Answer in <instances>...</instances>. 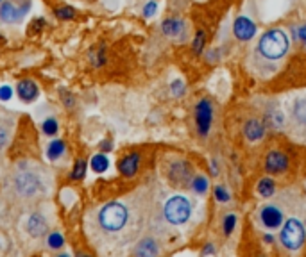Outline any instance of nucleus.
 Wrapping results in <instances>:
<instances>
[{
	"instance_id": "f257e3e1",
	"label": "nucleus",
	"mask_w": 306,
	"mask_h": 257,
	"mask_svg": "<svg viewBox=\"0 0 306 257\" xmlns=\"http://www.w3.org/2000/svg\"><path fill=\"white\" fill-rule=\"evenodd\" d=\"M152 211V195L140 189L125 200L104 204L90 218V236L93 245L104 248H122L134 243L144 232Z\"/></svg>"
},
{
	"instance_id": "f03ea898",
	"label": "nucleus",
	"mask_w": 306,
	"mask_h": 257,
	"mask_svg": "<svg viewBox=\"0 0 306 257\" xmlns=\"http://www.w3.org/2000/svg\"><path fill=\"white\" fill-rule=\"evenodd\" d=\"M288 50L290 41L285 30L268 29L254 43L253 50L247 56V66L260 79H270L283 68Z\"/></svg>"
},
{
	"instance_id": "7ed1b4c3",
	"label": "nucleus",
	"mask_w": 306,
	"mask_h": 257,
	"mask_svg": "<svg viewBox=\"0 0 306 257\" xmlns=\"http://www.w3.org/2000/svg\"><path fill=\"white\" fill-rule=\"evenodd\" d=\"M299 204V193L295 189H285L278 197L263 202L254 212V223L261 231H276L281 229L290 212L295 211Z\"/></svg>"
},
{
	"instance_id": "20e7f679",
	"label": "nucleus",
	"mask_w": 306,
	"mask_h": 257,
	"mask_svg": "<svg viewBox=\"0 0 306 257\" xmlns=\"http://www.w3.org/2000/svg\"><path fill=\"white\" fill-rule=\"evenodd\" d=\"M11 188L15 195L22 200H36L45 197L49 191V179L45 172L29 168L25 163L20 164L11 179Z\"/></svg>"
},
{
	"instance_id": "39448f33",
	"label": "nucleus",
	"mask_w": 306,
	"mask_h": 257,
	"mask_svg": "<svg viewBox=\"0 0 306 257\" xmlns=\"http://www.w3.org/2000/svg\"><path fill=\"white\" fill-rule=\"evenodd\" d=\"M283 128L295 143L306 145V91L287 100Z\"/></svg>"
},
{
	"instance_id": "423d86ee",
	"label": "nucleus",
	"mask_w": 306,
	"mask_h": 257,
	"mask_svg": "<svg viewBox=\"0 0 306 257\" xmlns=\"http://www.w3.org/2000/svg\"><path fill=\"white\" fill-rule=\"evenodd\" d=\"M161 175L172 188H190V182L193 179V168L186 159L179 155H170L163 159Z\"/></svg>"
},
{
	"instance_id": "0eeeda50",
	"label": "nucleus",
	"mask_w": 306,
	"mask_h": 257,
	"mask_svg": "<svg viewBox=\"0 0 306 257\" xmlns=\"http://www.w3.org/2000/svg\"><path fill=\"white\" fill-rule=\"evenodd\" d=\"M306 241V227L304 223L301 222L295 216H290V218L285 220V223L281 225V232H280V245L285 252L294 253L299 252L302 248Z\"/></svg>"
},
{
	"instance_id": "6e6552de",
	"label": "nucleus",
	"mask_w": 306,
	"mask_h": 257,
	"mask_svg": "<svg viewBox=\"0 0 306 257\" xmlns=\"http://www.w3.org/2000/svg\"><path fill=\"white\" fill-rule=\"evenodd\" d=\"M193 212V204L186 197L181 195H176V197H170L165 202L161 209V218L165 220V223L172 225V227H178V225H185L190 220Z\"/></svg>"
},
{
	"instance_id": "1a4fd4ad",
	"label": "nucleus",
	"mask_w": 306,
	"mask_h": 257,
	"mask_svg": "<svg viewBox=\"0 0 306 257\" xmlns=\"http://www.w3.org/2000/svg\"><path fill=\"white\" fill-rule=\"evenodd\" d=\"M32 0H2L0 2V20L8 25L22 23L25 15L30 11Z\"/></svg>"
},
{
	"instance_id": "9d476101",
	"label": "nucleus",
	"mask_w": 306,
	"mask_h": 257,
	"mask_svg": "<svg viewBox=\"0 0 306 257\" xmlns=\"http://www.w3.org/2000/svg\"><path fill=\"white\" fill-rule=\"evenodd\" d=\"M213 125V104L210 99H200L195 106V127L199 138L206 140Z\"/></svg>"
},
{
	"instance_id": "9b49d317",
	"label": "nucleus",
	"mask_w": 306,
	"mask_h": 257,
	"mask_svg": "<svg viewBox=\"0 0 306 257\" xmlns=\"http://www.w3.org/2000/svg\"><path fill=\"white\" fill-rule=\"evenodd\" d=\"M288 170V155L281 150H270L265 157V172L270 175H280Z\"/></svg>"
},
{
	"instance_id": "f8f14e48",
	"label": "nucleus",
	"mask_w": 306,
	"mask_h": 257,
	"mask_svg": "<svg viewBox=\"0 0 306 257\" xmlns=\"http://www.w3.org/2000/svg\"><path fill=\"white\" fill-rule=\"evenodd\" d=\"M25 229L29 232L30 238L38 239V238H43V236L49 232V222L47 218L42 215V212H30L29 218L25 222Z\"/></svg>"
},
{
	"instance_id": "ddd939ff",
	"label": "nucleus",
	"mask_w": 306,
	"mask_h": 257,
	"mask_svg": "<svg viewBox=\"0 0 306 257\" xmlns=\"http://www.w3.org/2000/svg\"><path fill=\"white\" fill-rule=\"evenodd\" d=\"M233 34L240 41H251L256 34V23L247 16H238L233 23Z\"/></svg>"
},
{
	"instance_id": "4468645a",
	"label": "nucleus",
	"mask_w": 306,
	"mask_h": 257,
	"mask_svg": "<svg viewBox=\"0 0 306 257\" xmlns=\"http://www.w3.org/2000/svg\"><path fill=\"white\" fill-rule=\"evenodd\" d=\"M16 95L23 104H32L40 97V86L32 79H22L16 84Z\"/></svg>"
},
{
	"instance_id": "2eb2a0df",
	"label": "nucleus",
	"mask_w": 306,
	"mask_h": 257,
	"mask_svg": "<svg viewBox=\"0 0 306 257\" xmlns=\"http://www.w3.org/2000/svg\"><path fill=\"white\" fill-rule=\"evenodd\" d=\"M140 161H142V155L138 152H131V154L124 155V157L118 161V172H120L122 177L125 179H132L138 170H140Z\"/></svg>"
},
{
	"instance_id": "dca6fc26",
	"label": "nucleus",
	"mask_w": 306,
	"mask_h": 257,
	"mask_svg": "<svg viewBox=\"0 0 306 257\" xmlns=\"http://www.w3.org/2000/svg\"><path fill=\"white\" fill-rule=\"evenodd\" d=\"M132 253L138 257H152L159 253V241L154 236H145L136 241V246L132 248Z\"/></svg>"
},
{
	"instance_id": "f3484780",
	"label": "nucleus",
	"mask_w": 306,
	"mask_h": 257,
	"mask_svg": "<svg viewBox=\"0 0 306 257\" xmlns=\"http://www.w3.org/2000/svg\"><path fill=\"white\" fill-rule=\"evenodd\" d=\"M265 133H267L265 123L258 120V118H249V120L244 123V136H246V140L251 141V143L260 141L261 138L265 136Z\"/></svg>"
},
{
	"instance_id": "a211bd4d",
	"label": "nucleus",
	"mask_w": 306,
	"mask_h": 257,
	"mask_svg": "<svg viewBox=\"0 0 306 257\" xmlns=\"http://www.w3.org/2000/svg\"><path fill=\"white\" fill-rule=\"evenodd\" d=\"M185 30V22L181 18H166L163 20L161 23V32L165 36H170V38H178Z\"/></svg>"
},
{
	"instance_id": "6ab92c4d",
	"label": "nucleus",
	"mask_w": 306,
	"mask_h": 257,
	"mask_svg": "<svg viewBox=\"0 0 306 257\" xmlns=\"http://www.w3.org/2000/svg\"><path fill=\"white\" fill-rule=\"evenodd\" d=\"M64 152H66V143H64L63 140H52L49 145H47V157H49V161H57V159H61L64 155Z\"/></svg>"
},
{
	"instance_id": "aec40b11",
	"label": "nucleus",
	"mask_w": 306,
	"mask_h": 257,
	"mask_svg": "<svg viewBox=\"0 0 306 257\" xmlns=\"http://www.w3.org/2000/svg\"><path fill=\"white\" fill-rule=\"evenodd\" d=\"M90 168L95 174H104V172H108V168H110V159H108V155L104 154V152L95 154L93 157L90 159Z\"/></svg>"
},
{
	"instance_id": "412c9836",
	"label": "nucleus",
	"mask_w": 306,
	"mask_h": 257,
	"mask_svg": "<svg viewBox=\"0 0 306 257\" xmlns=\"http://www.w3.org/2000/svg\"><path fill=\"white\" fill-rule=\"evenodd\" d=\"M256 191H258V195H260V197L270 198L272 195L276 193V182L272 181V179H268V177L261 179V181L258 182V186H256Z\"/></svg>"
},
{
	"instance_id": "4be33fe9",
	"label": "nucleus",
	"mask_w": 306,
	"mask_h": 257,
	"mask_svg": "<svg viewBox=\"0 0 306 257\" xmlns=\"http://www.w3.org/2000/svg\"><path fill=\"white\" fill-rule=\"evenodd\" d=\"M86 170H88V161L86 159H79V161H76V164H74L68 179H70V181H76V182L83 181V179L86 177Z\"/></svg>"
},
{
	"instance_id": "5701e85b",
	"label": "nucleus",
	"mask_w": 306,
	"mask_h": 257,
	"mask_svg": "<svg viewBox=\"0 0 306 257\" xmlns=\"http://www.w3.org/2000/svg\"><path fill=\"white\" fill-rule=\"evenodd\" d=\"M47 246H49L50 250H54V252L61 250V248L64 246V238H63V234H61L59 231L49 232V236H47Z\"/></svg>"
},
{
	"instance_id": "b1692460",
	"label": "nucleus",
	"mask_w": 306,
	"mask_h": 257,
	"mask_svg": "<svg viewBox=\"0 0 306 257\" xmlns=\"http://www.w3.org/2000/svg\"><path fill=\"white\" fill-rule=\"evenodd\" d=\"M42 133L45 136H56L59 133V121L56 120L54 116H49L42 121Z\"/></svg>"
},
{
	"instance_id": "393cba45",
	"label": "nucleus",
	"mask_w": 306,
	"mask_h": 257,
	"mask_svg": "<svg viewBox=\"0 0 306 257\" xmlns=\"http://www.w3.org/2000/svg\"><path fill=\"white\" fill-rule=\"evenodd\" d=\"M190 188L195 193H199V195H204V193L208 191V179L204 177V175H193L192 182H190Z\"/></svg>"
},
{
	"instance_id": "a878e982",
	"label": "nucleus",
	"mask_w": 306,
	"mask_h": 257,
	"mask_svg": "<svg viewBox=\"0 0 306 257\" xmlns=\"http://www.w3.org/2000/svg\"><path fill=\"white\" fill-rule=\"evenodd\" d=\"M236 222H238V216L234 215V212H227V215L222 218V229H224V234L229 236L231 232L234 231V227H236Z\"/></svg>"
},
{
	"instance_id": "bb28decb",
	"label": "nucleus",
	"mask_w": 306,
	"mask_h": 257,
	"mask_svg": "<svg viewBox=\"0 0 306 257\" xmlns=\"http://www.w3.org/2000/svg\"><path fill=\"white\" fill-rule=\"evenodd\" d=\"M9 140H11V128H9L8 123H2V121H0V152L8 147Z\"/></svg>"
},
{
	"instance_id": "cd10ccee",
	"label": "nucleus",
	"mask_w": 306,
	"mask_h": 257,
	"mask_svg": "<svg viewBox=\"0 0 306 257\" xmlns=\"http://www.w3.org/2000/svg\"><path fill=\"white\" fill-rule=\"evenodd\" d=\"M54 15L59 20H72L76 18V9L70 8V6H63V8H56L54 9Z\"/></svg>"
},
{
	"instance_id": "c85d7f7f",
	"label": "nucleus",
	"mask_w": 306,
	"mask_h": 257,
	"mask_svg": "<svg viewBox=\"0 0 306 257\" xmlns=\"http://www.w3.org/2000/svg\"><path fill=\"white\" fill-rule=\"evenodd\" d=\"M90 61L93 63L95 68H100L102 64L106 63V57H104V47H100L97 52H91L90 54Z\"/></svg>"
},
{
	"instance_id": "c756f323",
	"label": "nucleus",
	"mask_w": 306,
	"mask_h": 257,
	"mask_svg": "<svg viewBox=\"0 0 306 257\" xmlns=\"http://www.w3.org/2000/svg\"><path fill=\"white\" fill-rule=\"evenodd\" d=\"M61 99H63V104L66 109H74L76 107V97L72 93H68L66 90H61Z\"/></svg>"
},
{
	"instance_id": "7c9ffc66",
	"label": "nucleus",
	"mask_w": 306,
	"mask_h": 257,
	"mask_svg": "<svg viewBox=\"0 0 306 257\" xmlns=\"http://www.w3.org/2000/svg\"><path fill=\"white\" fill-rule=\"evenodd\" d=\"M43 27H45V18H34L29 25V34H38V32H42Z\"/></svg>"
},
{
	"instance_id": "2f4dec72",
	"label": "nucleus",
	"mask_w": 306,
	"mask_h": 257,
	"mask_svg": "<svg viewBox=\"0 0 306 257\" xmlns=\"http://www.w3.org/2000/svg\"><path fill=\"white\" fill-rule=\"evenodd\" d=\"M215 198L219 202H229V193H227V189H226V186H215Z\"/></svg>"
},
{
	"instance_id": "473e14b6",
	"label": "nucleus",
	"mask_w": 306,
	"mask_h": 257,
	"mask_svg": "<svg viewBox=\"0 0 306 257\" xmlns=\"http://www.w3.org/2000/svg\"><path fill=\"white\" fill-rule=\"evenodd\" d=\"M156 11H158V4H156V0H149L144 8V16L145 18H151V16L156 15Z\"/></svg>"
},
{
	"instance_id": "72a5a7b5",
	"label": "nucleus",
	"mask_w": 306,
	"mask_h": 257,
	"mask_svg": "<svg viewBox=\"0 0 306 257\" xmlns=\"http://www.w3.org/2000/svg\"><path fill=\"white\" fill-rule=\"evenodd\" d=\"M13 99V88L4 84V86H0V100L2 102H8V100Z\"/></svg>"
},
{
	"instance_id": "f704fd0d",
	"label": "nucleus",
	"mask_w": 306,
	"mask_h": 257,
	"mask_svg": "<svg viewBox=\"0 0 306 257\" xmlns=\"http://www.w3.org/2000/svg\"><path fill=\"white\" fill-rule=\"evenodd\" d=\"M202 45H204V32L202 30H199L197 36H195V41H193V50L199 54L200 50H202Z\"/></svg>"
},
{
	"instance_id": "c9c22d12",
	"label": "nucleus",
	"mask_w": 306,
	"mask_h": 257,
	"mask_svg": "<svg viewBox=\"0 0 306 257\" xmlns=\"http://www.w3.org/2000/svg\"><path fill=\"white\" fill-rule=\"evenodd\" d=\"M183 91H185V84H183V80H174L172 82V93L174 95H183Z\"/></svg>"
},
{
	"instance_id": "e433bc0d",
	"label": "nucleus",
	"mask_w": 306,
	"mask_h": 257,
	"mask_svg": "<svg viewBox=\"0 0 306 257\" xmlns=\"http://www.w3.org/2000/svg\"><path fill=\"white\" fill-rule=\"evenodd\" d=\"M297 36H299V39H301V41L306 45V23H304V25H301V27L297 29Z\"/></svg>"
},
{
	"instance_id": "4c0bfd02",
	"label": "nucleus",
	"mask_w": 306,
	"mask_h": 257,
	"mask_svg": "<svg viewBox=\"0 0 306 257\" xmlns=\"http://www.w3.org/2000/svg\"><path fill=\"white\" fill-rule=\"evenodd\" d=\"M100 150L102 152H110V150H113V143H111L110 140H104L100 143Z\"/></svg>"
},
{
	"instance_id": "58836bf2",
	"label": "nucleus",
	"mask_w": 306,
	"mask_h": 257,
	"mask_svg": "<svg viewBox=\"0 0 306 257\" xmlns=\"http://www.w3.org/2000/svg\"><path fill=\"white\" fill-rule=\"evenodd\" d=\"M212 252H213V248H212V246H204L202 253H212Z\"/></svg>"
},
{
	"instance_id": "ea45409f",
	"label": "nucleus",
	"mask_w": 306,
	"mask_h": 257,
	"mask_svg": "<svg viewBox=\"0 0 306 257\" xmlns=\"http://www.w3.org/2000/svg\"><path fill=\"white\" fill-rule=\"evenodd\" d=\"M0 2H2V0H0Z\"/></svg>"
}]
</instances>
